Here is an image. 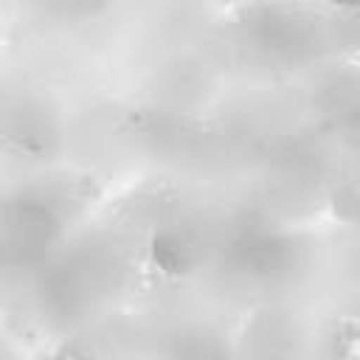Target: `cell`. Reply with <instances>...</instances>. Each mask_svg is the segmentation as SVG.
Here are the masks:
<instances>
[{
    "instance_id": "cell-1",
    "label": "cell",
    "mask_w": 360,
    "mask_h": 360,
    "mask_svg": "<svg viewBox=\"0 0 360 360\" xmlns=\"http://www.w3.org/2000/svg\"><path fill=\"white\" fill-rule=\"evenodd\" d=\"M357 68H360V56H357Z\"/></svg>"
}]
</instances>
